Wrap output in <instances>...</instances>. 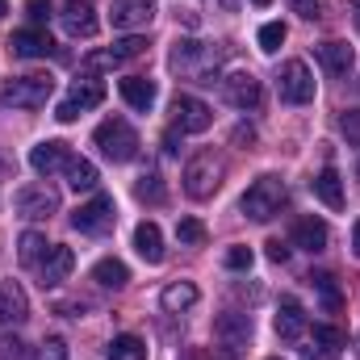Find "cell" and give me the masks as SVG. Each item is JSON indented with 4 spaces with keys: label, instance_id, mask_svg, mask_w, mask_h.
Here are the masks:
<instances>
[{
    "label": "cell",
    "instance_id": "6da1fadb",
    "mask_svg": "<svg viewBox=\"0 0 360 360\" xmlns=\"http://www.w3.org/2000/svg\"><path fill=\"white\" fill-rule=\"evenodd\" d=\"M92 143H96L101 155L113 160V164H130V160L139 155V134H134V126H130L126 117H105V122L96 126Z\"/></svg>",
    "mask_w": 360,
    "mask_h": 360
},
{
    "label": "cell",
    "instance_id": "7a4b0ae2",
    "mask_svg": "<svg viewBox=\"0 0 360 360\" xmlns=\"http://www.w3.org/2000/svg\"><path fill=\"white\" fill-rule=\"evenodd\" d=\"M55 92L51 76H8L0 80V105L8 109H42Z\"/></svg>",
    "mask_w": 360,
    "mask_h": 360
},
{
    "label": "cell",
    "instance_id": "3957f363",
    "mask_svg": "<svg viewBox=\"0 0 360 360\" xmlns=\"http://www.w3.org/2000/svg\"><path fill=\"white\" fill-rule=\"evenodd\" d=\"M285 205V180L281 176H260L243 193V218L252 222H269L272 214H281Z\"/></svg>",
    "mask_w": 360,
    "mask_h": 360
},
{
    "label": "cell",
    "instance_id": "277c9868",
    "mask_svg": "<svg viewBox=\"0 0 360 360\" xmlns=\"http://www.w3.org/2000/svg\"><path fill=\"white\" fill-rule=\"evenodd\" d=\"M218 184H222V160H218L214 151H201V155H193V160L184 164V193H188L193 201L214 197Z\"/></svg>",
    "mask_w": 360,
    "mask_h": 360
},
{
    "label": "cell",
    "instance_id": "5b68a950",
    "mask_svg": "<svg viewBox=\"0 0 360 360\" xmlns=\"http://www.w3.org/2000/svg\"><path fill=\"white\" fill-rule=\"evenodd\" d=\"M252 335H256V327H252V314H243V310H222L214 319V340L226 356H239L243 348H252Z\"/></svg>",
    "mask_w": 360,
    "mask_h": 360
},
{
    "label": "cell",
    "instance_id": "8992f818",
    "mask_svg": "<svg viewBox=\"0 0 360 360\" xmlns=\"http://www.w3.org/2000/svg\"><path fill=\"white\" fill-rule=\"evenodd\" d=\"M113 222H117V201H113L109 193H96L92 201H84V205L72 214V226H76L80 235H105V231H113Z\"/></svg>",
    "mask_w": 360,
    "mask_h": 360
},
{
    "label": "cell",
    "instance_id": "52a82bcc",
    "mask_svg": "<svg viewBox=\"0 0 360 360\" xmlns=\"http://www.w3.org/2000/svg\"><path fill=\"white\" fill-rule=\"evenodd\" d=\"M276 92H281L285 105H310L314 101V76H310V68L302 59H289L281 68V76H276Z\"/></svg>",
    "mask_w": 360,
    "mask_h": 360
},
{
    "label": "cell",
    "instance_id": "ba28073f",
    "mask_svg": "<svg viewBox=\"0 0 360 360\" xmlns=\"http://www.w3.org/2000/svg\"><path fill=\"white\" fill-rule=\"evenodd\" d=\"M13 205H17V214H21V218L42 222V218H51V214H59V193H55V188H46V184H25V188H17Z\"/></svg>",
    "mask_w": 360,
    "mask_h": 360
},
{
    "label": "cell",
    "instance_id": "9c48e42d",
    "mask_svg": "<svg viewBox=\"0 0 360 360\" xmlns=\"http://www.w3.org/2000/svg\"><path fill=\"white\" fill-rule=\"evenodd\" d=\"M139 55H147V38H122V42H113L109 51H92L84 55V72H105V68H122V63H130V59H139Z\"/></svg>",
    "mask_w": 360,
    "mask_h": 360
},
{
    "label": "cell",
    "instance_id": "30bf717a",
    "mask_svg": "<svg viewBox=\"0 0 360 360\" xmlns=\"http://www.w3.org/2000/svg\"><path fill=\"white\" fill-rule=\"evenodd\" d=\"M172 113H176L180 134H205V130L214 126V109H210L205 101H197V96H176Z\"/></svg>",
    "mask_w": 360,
    "mask_h": 360
},
{
    "label": "cell",
    "instance_id": "8fae6325",
    "mask_svg": "<svg viewBox=\"0 0 360 360\" xmlns=\"http://www.w3.org/2000/svg\"><path fill=\"white\" fill-rule=\"evenodd\" d=\"M101 101H105V84H96V80H80L76 89L68 92V101H59L55 117H59V122H76L84 109H96Z\"/></svg>",
    "mask_w": 360,
    "mask_h": 360
},
{
    "label": "cell",
    "instance_id": "7c38bea8",
    "mask_svg": "<svg viewBox=\"0 0 360 360\" xmlns=\"http://www.w3.org/2000/svg\"><path fill=\"white\" fill-rule=\"evenodd\" d=\"M344 344H348V335H344L340 327H331V323H314L310 348H302V356L306 360H340Z\"/></svg>",
    "mask_w": 360,
    "mask_h": 360
},
{
    "label": "cell",
    "instance_id": "4fadbf2b",
    "mask_svg": "<svg viewBox=\"0 0 360 360\" xmlns=\"http://www.w3.org/2000/svg\"><path fill=\"white\" fill-rule=\"evenodd\" d=\"M151 17H155V0H113L109 8L113 30H143L151 25Z\"/></svg>",
    "mask_w": 360,
    "mask_h": 360
},
{
    "label": "cell",
    "instance_id": "5bb4252c",
    "mask_svg": "<svg viewBox=\"0 0 360 360\" xmlns=\"http://www.w3.org/2000/svg\"><path fill=\"white\" fill-rule=\"evenodd\" d=\"M72 269H76V252H72V248H63V243H51L46 260L38 264L42 289H55V285H63V281L72 276Z\"/></svg>",
    "mask_w": 360,
    "mask_h": 360
},
{
    "label": "cell",
    "instance_id": "9a60e30c",
    "mask_svg": "<svg viewBox=\"0 0 360 360\" xmlns=\"http://www.w3.org/2000/svg\"><path fill=\"white\" fill-rule=\"evenodd\" d=\"M222 92H226V101H231L235 109H256L260 96H264L260 80H256L252 72H231V76L222 80Z\"/></svg>",
    "mask_w": 360,
    "mask_h": 360
},
{
    "label": "cell",
    "instance_id": "2e32d148",
    "mask_svg": "<svg viewBox=\"0 0 360 360\" xmlns=\"http://www.w3.org/2000/svg\"><path fill=\"white\" fill-rule=\"evenodd\" d=\"M30 319V297L17 281H0V327H21Z\"/></svg>",
    "mask_w": 360,
    "mask_h": 360
},
{
    "label": "cell",
    "instance_id": "e0dca14e",
    "mask_svg": "<svg viewBox=\"0 0 360 360\" xmlns=\"http://www.w3.org/2000/svg\"><path fill=\"white\" fill-rule=\"evenodd\" d=\"M59 21H63V30L72 34V38H92L96 34V8H92L89 0H68L63 8H59Z\"/></svg>",
    "mask_w": 360,
    "mask_h": 360
},
{
    "label": "cell",
    "instance_id": "ac0fdd59",
    "mask_svg": "<svg viewBox=\"0 0 360 360\" xmlns=\"http://www.w3.org/2000/svg\"><path fill=\"white\" fill-rule=\"evenodd\" d=\"M8 46H13V55H21V59H46V55H55V42H51V34L46 30H17L13 38H8Z\"/></svg>",
    "mask_w": 360,
    "mask_h": 360
},
{
    "label": "cell",
    "instance_id": "d6986e66",
    "mask_svg": "<svg viewBox=\"0 0 360 360\" xmlns=\"http://www.w3.org/2000/svg\"><path fill=\"white\" fill-rule=\"evenodd\" d=\"M68 160H72V151H68V143H59V139H46V143H38V147L30 151V168H34L38 176L59 172Z\"/></svg>",
    "mask_w": 360,
    "mask_h": 360
},
{
    "label": "cell",
    "instance_id": "ffe728a7",
    "mask_svg": "<svg viewBox=\"0 0 360 360\" xmlns=\"http://www.w3.org/2000/svg\"><path fill=\"white\" fill-rule=\"evenodd\" d=\"M302 331H306V310H302V302H297V297H281V306H276V335H281L285 344H297Z\"/></svg>",
    "mask_w": 360,
    "mask_h": 360
},
{
    "label": "cell",
    "instance_id": "44dd1931",
    "mask_svg": "<svg viewBox=\"0 0 360 360\" xmlns=\"http://www.w3.org/2000/svg\"><path fill=\"white\" fill-rule=\"evenodd\" d=\"M319 63L327 68V76H348V72H352V63H356V55H352V46H348V42L331 38V42H323V46H319Z\"/></svg>",
    "mask_w": 360,
    "mask_h": 360
},
{
    "label": "cell",
    "instance_id": "7402d4cb",
    "mask_svg": "<svg viewBox=\"0 0 360 360\" xmlns=\"http://www.w3.org/2000/svg\"><path fill=\"white\" fill-rule=\"evenodd\" d=\"M327 239H331V231H327V222L323 218H297V226H293V243L302 248V252H323L327 248Z\"/></svg>",
    "mask_w": 360,
    "mask_h": 360
},
{
    "label": "cell",
    "instance_id": "603a6c76",
    "mask_svg": "<svg viewBox=\"0 0 360 360\" xmlns=\"http://www.w3.org/2000/svg\"><path fill=\"white\" fill-rule=\"evenodd\" d=\"M122 96H126L130 109L147 113V109L155 105V80H147V76H126V80H122Z\"/></svg>",
    "mask_w": 360,
    "mask_h": 360
},
{
    "label": "cell",
    "instance_id": "cb8c5ba5",
    "mask_svg": "<svg viewBox=\"0 0 360 360\" xmlns=\"http://www.w3.org/2000/svg\"><path fill=\"white\" fill-rule=\"evenodd\" d=\"M134 248H139V256H143L147 264H160V260H164V235H160V226H155V222H139Z\"/></svg>",
    "mask_w": 360,
    "mask_h": 360
},
{
    "label": "cell",
    "instance_id": "d4e9b609",
    "mask_svg": "<svg viewBox=\"0 0 360 360\" xmlns=\"http://www.w3.org/2000/svg\"><path fill=\"white\" fill-rule=\"evenodd\" d=\"M314 193H319V201L327 210H344V184H340V172L335 168H323L314 176Z\"/></svg>",
    "mask_w": 360,
    "mask_h": 360
},
{
    "label": "cell",
    "instance_id": "484cf974",
    "mask_svg": "<svg viewBox=\"0 0 360 360\" xmlns=\"http://www.w3.org/2000/svg\"><path fill=\"white\" fill-rule=\"evenodd\" d=\"M63 176H68V184L76 188V193H92L96 188V164H89V160H80V155H72L68 164H63Z\"/></svg>",
    "mask_w": 360,
    "mask_h": 360
},
{
    "label": "cell",
    "instance_id": "4316f807",
    "mask_svg": "<svg viewBox=\"0 0 360 360\" xmlns=\"http://www.w3.org/2000/svg\"><path fill=\"white\" fill-rule=\"evenodd\" d=\"M92 281H96L101 289H126V281H130V269H126L122 260L105 256V260H96V269H92Z\"/></svg>",
    "mask_w": 360,
    "mask_h": 360
},
{
    "label": "cell",
    "instance_id": "83f0119b",
    "mask_svg": "<svg viewBox=\"0 0 360 360\" xmlns=\"http://www.w3.org/2000/svg\"><path fill=\"white\" fill-rule=\"evenodd\" d=\"M46 252H51V243H46V235H38V231H25V235L17 239V260H21L25 269L42 264V260H46Z\"/></svg>",
    "mask_w": 360,
    "mask_h": 360
},
{
    "label": "cell",
    "instance_id": "f1b7e54d",
    "mask_svg": "<svg viewBox=\"0 0 360 360\" xmlns=\"http://www.w3.org/2000/svg\"><path fill=\"white\" fill-rule=\"evenodd\" d=\"M164 310L168 314H180V310H188V306H197V285H188V281H176V285H168L164 289Z\"/></svg>",
    "mask_w": 360,
    "mask_h": 360
},
{
    "label": "cell",
    "instance_id": "f546056e",
    "mask_svg": "<svg viewBox=\"0 0 360 360\" xmlns=\"http://www.w3.org/2000/svg\"><path fill=\"white\" fill-rule=\"evenodd\" d=\"M105 356L109 360H147V344L139 335H113Z\"/></svg>",
    "mask_w": 360,
    "mask_h": 360
},
{
    "label": "cell",
    "instance_id": "4dcf8cb0",
    "mask_svg": "<svg viewBox=\"0 0 360 360\" xmlns=\"http://www.w3.org/2000/svg\"><path fill=\"white\" fill-rule=\"evenodd\" d=\"M310 285L319 289V297H323V306H327V310H340L344 293H340V285H335V276H331V272H310Z\"/></svg>",
    "mask_w": 360,
    "mask_h": 360
},
{
    "label": "cell",
    "instance_id": "1f68e13d",
    "mask_svg": "<svg viewBox=\"0 0 360 360\" xmlns=\"http://www.w3.org/2000/svg\"><path fill=\"white\" fill-rule=\"evenodd\" d=\"M210 51H205V42H197V38H184L176 42V51H172V68H193V63H201Z\"/></svg>",
    "mask_w": 360,
    "mask_h": 360
},
{
    "label": "cell",
    "instance_id": "d6a6232c",
    "mask_svg": "<svg viewBox=\"0 0 360 360\" xmlns=\"http://www.w3.org/2000/svg\"><path fill=\"white\" fill-rule=\"evenodd\" d=\"M0 360H34L30 356V344L13 331H0Z\"/></svg>",
    "mask_w": 360,
    "mask_h": 360
},
{
    "label": "cell",
    "instance_id": "836d02e7",
    "mask_svg": "<svg viewBox=\"0 0 360 360\" xmlns=\"http://www.w3.org/2000/svg\"><path fill=\"white\" fill-rule=\"evenodd\" d=\"M285 38H289V30H285L281 21H269V25L260 30V51H264V55H276Z\"/></svg>",
    "mask_w": 360,
    "mask_h": 360
},
{
    "label": "cell",
    "instance_id": "e575fe53",
    "mask_svg": "<svg viewBox=\"0 0 360 360\" xmlns=\"http://www.w3.org/2000/svg\"><path fill=\"white\" fill-rule=\"evenodd\" d=\"M176 239L197 248V243H205V226H201L197 218H180V222H176Z\"/></svg>",
    "mask_w": 360,
    "mask_h": 360
},
{
    "label": "cell",
    "instance_id": "d590c367",
    "mask_svg": "<svg viewBox=\"0 0 360 360\" xmlns=\"http://www.w3.org/2000/svg\"><path fill=\"white\" fill-rule=\"evenodd\" d=\"M139 197H143V201H155V205L164 201V184H160V172H143V176H139Z\"/></svg>",
    "mask_w": 360,
    "mask_h": 360
},
{
    "label": "cell",
    "instance_id": "8d00e7d4",
    "mask_svg": "<svg viewBox=\"0 0 360 360\" xmlns=\"http://www.w3.org/2000/svg\"><path fill=\"white\" fill-rule=\"evenodd\" d=\"M252 260H256L252 248H231V252H226V269L231 272H248L252 269Z\"/></svg>",
    "mask_w": 360,
    "mask_h": 360
},
{
    "label": "cell",
    "instance_id": "74e56055",
    "mask_svg": "<svg viewBox=\"0 0 360 360\" xmlns=\"http://www.w3.org/2000/svg\"><path fill=\"white\" fill-rule=\"evenodd\" d=\"M289 8H293L297 17H306V21H319L327 4H323V0H289Z\"/></svg>",
    "mask_w": 360,
    "mask_h": 360
},
{
    "label": "cell",
    "instance_id": "f35d334b",
    "mask_svg": "<svg viewBox=\"0 0 360 360\" xmlns=\"http://www.w3.org/2000/svg\"><path fill=\"white\" fill-rule=\"evenodd\" d=\"M25 13H30V21H34V25H42V21H51V13H55V8H51L46 0H30V4H25Z\"/></svg>",
    "mask_w": 360,
    "mask_h": 360
},
{
    "label": "cell",
    "instance_id": "ab89813d",
    "mask_svg": "<svg viewBox=\"0 0 360 360\" xmlns=\"http://www.w3.org/2000/svg\"><path fill=\"white\" fill-rule=\"evenodd\" d=\"M42 360H68V344H63L59 335H51V340L42 344Z\"/></svg>",
    "mask_w": 360,
    "mask_h": 360
},
{
    "label": "cell",
    "instance_id": "60d3db41",
    "mask_svg": "<svg viewBox=\"0 0 360 360\" xmlns=\"http://www.w3.org/2000/svg\"><path fill=\"white\" fill-rule=\"evenodd\" d=\"M269 260H272V264H285V260H289V248H285L281 239H272V243H269Z\"/></svg>",
    "mask_w": 360,
    "mask_h": 360
},
{
    "label": "cell",
    "instance_id": "b9f144b4",
    "mask_svg": "<svg viewBox=\"0 0 360 360\" xmlns=\"http://www.w3.org/2000/svg\"><path fill=\"white\" fill-rule=\"evenodd\" d=\"M344 134H348L352 143H360V113H348V117H344Z\"/></svg>",
    "mask_w": 360,
    "mask_h": 360
},
{
    "label": "cell",
    "instance_id": "7bdbcfd3",
    "mask_svg": "<svg viewBox=\"0 0 360 360\" xmlns=\"http://www.w3.org/2000/svg\"><path fill=\"white\" fill-rule=\"evenodd\" d=\"M184 360H218V356H214V352H205V348H188Z\"/></svg>",
    "mask_w": 360,
    "mask_h": 360
},
{
    "label": "cell",
    "instance_id": "ee69618b",
    "mask_svg": "<svg viewBox=\"0 0 360 360\" xmlns=\"http://www.w3.org/2000/svg\"><path fill=\"white\" fill-rule=\"evenodd\" d=\"M348 13H352V21H356V30H360V0H348Z\"/></svg>",
    "mask_w": 360,
    "mask_h": 360
},
{
    "label": "cell",
    "instance_id": "f6af8a7d",
    "mask_svg": "<svg viewBox=\"0 0 360 360\" xmlns=\"http://www.w3.org/2000/svg\"><path fill=\"white\" fill-rule=\"evenodd\" d=\"M352 252H356V260H360V222L352 226Z\"/></svg>",
    "mask_w": 360,
    "mask_h": 360
},
{
    "label": "cell",
    "instance_id": "bcb514c9",
    "mask_svg": "<svg viewBox=\"0 0 360 360\" xmlns=\"http://www.w3.org/2000/svg\"><path fill=\"white\" fill-rule=\"evenodd\" d=\"M214 4H218V8H226V13H235V8H239V0H214Z\"/></svg>",
    "mask_w": 360,
    "mask_h": 360
},
{
    "label": "cell",
    "instance_id": "7dc6e473",
    "mask_svg": "<svg viewBox=\"0 0 360 360\" xmlns=\"http://www.w3.org/2000/svg\"><path fill=\"white\" fill-rule=\"evenodd\" d=\"M4 13H8V4H4V0H0V17H4Z\"/></svg>",
    "mask_w": 360,
    "mask_h": 360
},
{
    "label": "cell",
    "instance_id": "c3c4849f",
    "mask_svg": "<svg viewBox=\"0 0 360 360\" xmlns=\"http://www.w3.org/2000/svg\"><path fill=\"white\" fill-rule=\"evenodd\" d=\"M252 4H260V8H264V4H272V0H252Z\"/></svg>",
    "mask_w": 360,
    "mask_h": 360
}]
</instances>
